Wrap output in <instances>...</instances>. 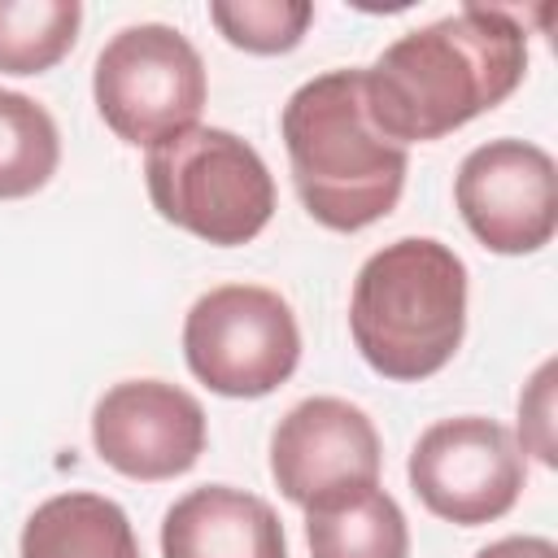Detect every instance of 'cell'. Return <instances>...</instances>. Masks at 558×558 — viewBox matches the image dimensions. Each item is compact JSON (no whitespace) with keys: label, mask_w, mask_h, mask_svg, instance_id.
I'll use <instances>...</instances> for the list:
<instances>
[{"label":"cell","mask_w":558,"mask_h":558,"mask_svg":"<svg viewBox=\"0 0 558 558\" xmlns=\"http://www.w3.org/2000/svg\"><path fill=\"white\" fill-rule=\"evenodd\" d=\"M349 336L384 379L418 384L445 371L466 336V262L432 235L375 248L353 279Z\"/></svg>","instance_id":"cell-3"},{"label":"cell","mask_w":558,"mask_h":558,"mask_svg":"<svg viewBox=\"0 0 558 558\" xmlns=\"http://www.w3.org/2000/svg\"><path fill=\"white\" fill-rule=\"evenodd\" d=\"M153 209L218 248L248 244L275 214V174L262 153L227 126H187L157 140L144 157Z\"/></svg>","instance_id":"cell-4"},{"label":"cell","mask_w":558,"mask_h":558,"mask_svg":"<svg viewBox=\"0 0 558 558\" xmlns=\"http://www.w3.org/2000/svg\"><path fill=\"white\" fill-rule=\"evenodd\" d=\"M453 201L466 231L501 257L536 253L558 227V170L532 140H488L453 174Z\"/></svg>","instance_id":"cell-8"},{"label":"cell","mask_w":558,"mask_h":558,"mask_svg":"<svg viewBox=\"0 0 558 558\" xmlns=\"http://www.w3.org/2000/svg\"><path fill=\"white\" fill-rule=\"evenodd\" d=\"M475 558H558V545L549 536H501L484 545Z\"/></svg>","instance_id":"cell-18"},{"label":"cell","mask_w":558,"mask_h":558,"mask_svg":"<svg viewBox=\"0 0 558 558\" xmlns=\"http://www.w3.org/2000/svg\"><path fill=\"white\" fill-rule=\"evenodd\" d=\"M187 371L218 397H266L301 362L292 305L262 283H222L192 301L183 318Z\"/></svg>","instance_id":"cell-6"},{"label":"cell","mask_w":558,"mask_h":558,"mask_svg":"<svg viewBox=\"0 0 558 558\" xmlns=\"http://www.w3.org/2000/svg\"><path fill=\"white\" fill-rule=\"evenodd\" d=\"M161 558H288V536L266 497L201 484L166 510Z\"/></svg>","instance_id":"cell-11"},{"label":"cell","mask_w":558,"mask_h":558,"mask_svg":"<svg viewBox=\"0 0 558 558\" xmlns=\"http://www.w3.org/2000/svg\"><path fill=\"white\" fill-rule=\"evenodd\" d=\"M270 475L301 510L336 488L379 484V432L344 397H305L270 436Z\"/></svg>","instance_id":"cell-10"},{"label":"cell","mask_w":558,"mask_h":558,"mask_svg":"<svg viewBox=\"0 0 558 558\" xmlns=\"http://www.w3.org/2000/svg\"><path fill=\"white\" fill-rule=\"evenodd\" d=\"M310 558H410V523L379 484L336 488L305 506Z\"/></svg>","instance_id":"cell-12"},{"label":"cell","mask_w":558,"mask_h":558,"mask_svg":"<svg viewBox=\"0 0 558 558\" xmlns=\"http://www.w3.org/2000/svg\"><path fill=\"white\" fill-rule=\"evenodd\" d=\"M279 135L296 196L318 227L349 235L397 209L410 157L375 126L362 70L305 78L279 113Z\"/></svg>","instance_id":"cell-2"},{"label":"cell","mask_w":558,"mask_h":558,"mask_svg":"<svg viewBox=\"0 0 558 558\" xmlns=\"http://www.w3.org/2000/svg\"><path fill=\"white\" fill-rule=\"evenodd\" d=\"M209 440L201 401L166 379H122L105 388L92 410V445L126 480H174L187 475Z\"/></svg>","instance_id":"cell-9"},{"label":"cell","mask_w":558,"mask_h":558,"mask_svg":"<svg viewBox=\"0 0 558 558\" xmlns=\"http://www.w3.org/2000/svg\"><path fill=\"white\" fill-rule=\"evenodd\" d=\"M92 96L105 126L126 140L153 148L157 140L196 126L209 78L196 44L166 22L122 26L96 57Z\"/></svg>","instance_id":"cell-5"},{"label":"cell","mask_w":558,"mask_h":558,"mask_svg":"<svg viewBox=\"0 0 558 558\" xmlns=\"http://www.w3.org/2000/svg\"><path fill=\"white\" fill-rule=\"evenodd\" d=\"M78 0H0V74H44L78 39Z\"/></svg>","instance_id":"cell-15"},{"label":"cell","mask_w":558,"mask_h":558,"mask_svg":"<svg viewBox=\"0 0 558 558\" xmlns=\"http://www.w3.org/2000/svg\"><path fill=\"white\" fill-rule=\"evenodd\" d=\"M527 74V31L510 9L462 4L392 39L366 78L375 126L405 144L440 140L497 109Z\"/></svg>","instance_id":"cell-1"},{"label":"cell","mask_w":558,"mask_h":558,"mask_svg":"<svg viewBox=\"0 0 558 558\" xmlns=\"http://www.w3.org/2000/svg\"><path fill=\"white\" fill-rule=\"evenodd\" d=\"M22 558H140L135 527L113 497L57 493L31 510L17 541Z\"/></svg>","instance_id":"cell-13"},{"label":"cell","mask_w":558,"mask_h":558,"mask_svg":"<svg viewBox=\"0 0 558 558\" xmlns=\"http://www.w3.org/2000/svg\"><path fill=\"white\" fill-rule=\"evenodd\" d=\"M209 22L231 48H244L253 57H279L305 39L314 22V4L305 0H214Z\"/></svg>","instance_id":"cell-16"},{"label":"cell","mask_w":558,"mask_h":558,"mask_svg":"<svg viewBox=\"0 0 558 558\" xmlns=\"http://www.w3.org/2000/svg\"><path fill=\"white\" fill-rule=\"evenodd\" d=\"M61 166V131L52 113L22 96L0 87V201L35 196Z\"/></svg>","instance_id":"cell-14"},{"label":"cell","mask_w":558,"mask_h":558,"mask_svg":"<svg viewBox=\"0 0 558 558\" xmlns=\"http://www.w3.org/2000/svg\"><path fill=\"white\" fill-rule=\"evenodd\" d=\"M554 357L536 366V375L527 379L523 397H519V432H523V453H536L545 466L558 462V445H554Z\"/></svg>","instance_id":"cell-17"},{"label":"cell","mask_w":558,"mask_h":558,"mask_svg":"<svg viewBox=\"0 0 558 558\" xmlns=\"http://www.w3.org/2000/svg\"><path fill=\"white\" fill-rule=\"evenodd\" d=\"M410 488L445 523L480 527L514 510L527 484V453L510 427L484 414L432 423L410 449Z\"/></svg>","instance_id":"cell-7"}]
</instances>
